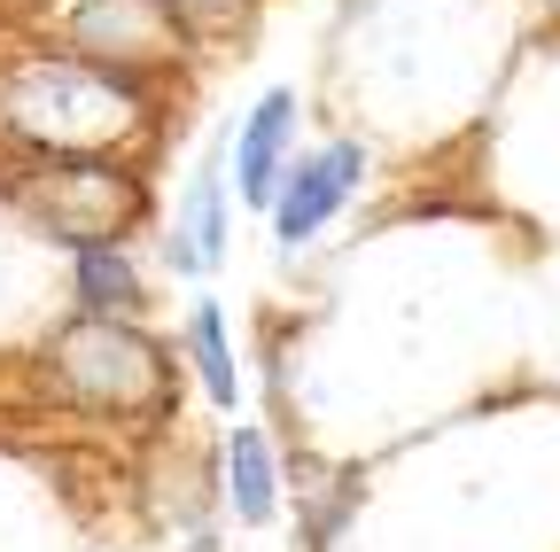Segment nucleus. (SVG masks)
Returning a JSON list of instances; mask_svg holds the SVG:
<instances>
[{"instance_id":"nucleus-1","label":"nucleus","mask_w":560,"mask_h":552,"mask_svg":"<svg viewBox=\"0 0 560 552\" xmlns=\"http://www.w3.org/2000/svg\"><path fill=\"white\" fill-rule=\"evenodd\" d=\"M132 117H140V86L109 62L55 55V62H24L0 86V125L47 156H102L117 132H132Z\"/></svg>"},{"instance_id":"nucleus-2","label":"nucleus","mask_w":560,"mask_h":552,"mask_svg":"<svg viewBox=\"0 0 560 552\" xmlns=\"http://www.w3.org/2000/svg\"><path fill=\"white\" fill-rule=\"evenodd\" d=\"M62 389L94 412H156L172 397V366L149 334H132L125 319H79L55 342Z\"/></svg>"},{"instance_id":"nucleus-3","label":"nucleus","mask_w":560,"mask_h":552,"mask_svg":"<svg viewBox=\"0 0 560 552\" xmlns=\"http://www.w3.org/2000/svg\"><path fill=\"white\" fill-rule=\"evenodd\" d=\"M359 179H366V149L359 141H335V149H312V156H296L289 164V179H280V195H272V234H280V249H304L350 195H359Z\"/></svg>"},{"instance_id":"nucleus-4","label":"nucleus","mask_w":560,"mask_h":552,"mask_svg":"<svg viewBox=\"0 0 560 552\" xmlns=\"http://www.w3.org/2000/svg\"><path fill=\"white\" fill-rule=\"evenodd\" d=\"M289 149H296V94L272 86L249 109L242 141H234V187H242V202H265V211H272L280 179H289Z\"/></svg>"},{"instance_id":"nucleus-5","label":"nucleus","mask_w":560,"mask_h":552,"mask_svg":"<svg viewBox=\"0 0 560 552\" xmlns=\"http://www.w3.org/2000/svg\"><path fill=\"white\" fill-rule=\"evenodd\" d=\"M164 9L172 0H79L70 9V39L94 55H140L164 39Z\"/></svg>"},{"instance_id":"nucleus-6","label":"nucleus","mask_w":560,"mask_h":552,"mask_svg":"<svg viewBox=\"0 0 560 552\" xmlns=\"http://www.w3.org/2000/svg\"><path fill=\"white\" fill-rule=\"evenodd\" d=\"M164 257H172V272H210L226 257V202H219V179H210V172L187 187L179 219L164 234Z\"/></svg>"},{"instance_id":"nucleus-7","label":"nucleus","mask_w":560,"mask_h":552,"mask_svg":"<svg viewBox=\"0 0 560 552\" xmlns=\"http://www.w3.org/2000/svg\"><path fill=\"white\" fill-rule=\"evenodd\" d=\"M226 498H234V521H249V529L272 521V506H280V474H272V451L257 428L226 436Z\"/></svg>"},{"instance_id":"nucleus-8","label":"nucleus","mask_w":560,"mask_h":552,"mask_svg":"<svg viewBox=\"0 0 560 552\" xmlns=\"http://www.w3.org/2000/svg\"><path fill=\"white\" fill-rule=\"evenodd\" d=\"M79 304H86V319H125L140 304V272H132V257L117 242L79 249Z\"/></svg>"},{"instance_id":"nucleus-9","label":"nucleus","mask_w":560,"mask_h":552,"mask_svg":"<svg viewBox=\"0 0 560 552\" xmlns=\"http://www.w3.org/2000/svg\"><path fill=\"white\" fill-rule=\"evenodd\" d=\"M187 351H195V374H202L210 404L234 412L242 374H234V351H226V319H219V304H195V319H187Z\"/></svg>"},{"instance_id":"nucleus-10","label":"nucleus","mask_w":560,"mask_h":552,"mask_svg":"<svg viewBox=\"0 0 560 552\" xmlns=\"http://www.w3.org/2000/svg\"><path fill=\"white\" fill-rule=\"evenodd\" d=\"M242 0H172V16H234Z\"/></svg>"}]
</instances>
